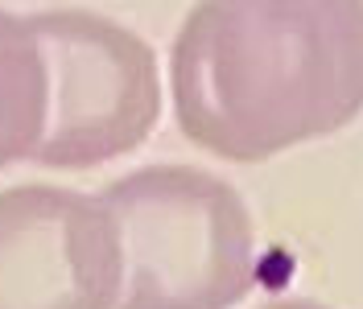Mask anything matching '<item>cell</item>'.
<instances>
[{"label":"cell","mask_w":363,"mask_h":309,"mask_svg":"<svg viewBox=\"0 0 363 309\" xmlns=\"http://www.w3.org/2000/svg\"><path fill=\"white\" fill-rule=\"evenodd\" d=\"M260 309H330V305L310 301V297H281V301H269V305H260Z\"/></svg>","instance_id":"8992f818"},{"label":"cell","mask_w":363,"mask_h":309,"mask_svg":"<svg viewBox=\"0 0 363 309\" xmlns=\"http://www.w3.org/2000/svg\"><path fill=\"white\" fill-rule=\"evenodd\" d=\"M50 116V74L25 17L0 9V169L33 161Z\"/></svg>","instance_id":"5b68a950"},{"label":"cell","mask_w":363,"mask_h":309,"mask_svg":"<svg viewBox=\"0 0 363 309\" xmlns=\"http://www.w3.org/2000/svg\"><path fill=\"white\" fill-rule=\"evenodd\" d=\"M120 247L112 309H231L256 285L240 190L199 165H145L99 186Z\"/></svg>","instance_id":"7a4b0ae2"},{"label":"cell","mask_w":363,"mask_h":309,"mask_svg":"<svg viewBox=\"0 0 363 309\" xmlns=\"http://www.w3.org/2000/svg\"><path fill=\"white\" fill-rule=\"evenodd\" d=\"M120 247L108 210L67 186L0 190V309H112Z\"/></svg>","instance_id":"277c9868"},{"label":"cell","mask_w":363,"mask_h":309,"mask_svg":"<svg viewBox=\"0 0 363 309\" xmlns=\"http://www.w3.org/2000/svg\"><path fill=\"white\" fill-rule=\"evenodd\" d=\"M50 74L45 169H95L140 149L161 116L153 45L87 9H38L25 17Z\"/></svg>","instance_id":"3957f363"},{"label":"cell","mask_w":363,"mask_h":309,"mask_svg":"<svg viewBox=\"0 0 363 309\" xmlns=\"http://www.w3.org/2000/svg\"><path fill=\"white\" fill-rule=\"evenodd\" d=\"M169 83L203 153L256 165L363 111L359 0H203L186 13Z\"/></svg>","instance_id":"6da1fadb"}]
</instances>
